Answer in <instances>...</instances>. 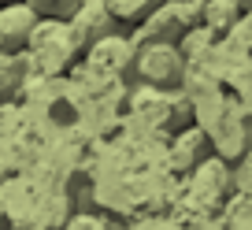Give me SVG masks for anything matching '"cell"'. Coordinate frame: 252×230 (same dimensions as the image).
Wrapping results in <instances>:
<instances>
[{"mask_svg": "<svg viewBox=\"0 0 252 230\" xmlns=\"http://www.w3.org/2000/svg\"><path fill=\"white\" fill-rule=\"evenodd\" d=\"M23 71H26V56L23 52H0V89L19 86Z\"/></svg>", "mask_w": 252, "mask_h": 230, "instance_id": "cell-9", "label": "cell"}, {"mask_svg": "<svg viewBox=\"0 0 252 230\" xmlns=\"http://www.w3.org/2000/svg\"><path fill=\"white\" fill-rule=\"evenodd\" d=\"M30 11H37L41 19H67L82 0H23Z\"/></svg>", "mask_w": 252, "mask_h": 230, "instance_id": "cell-10", "label": "cell"}, {"mask_svg": "<svg viewBox=\"0 0 252 230\" xmlns=\"http://www.w3.org/2000/svg\"><path fill=\"white\" fill-rule=\"evenodd\" d=\"M89 52V64L96 67V71H126V67L134 64V52L137 48L130 45V37H119V33H108V37L93 41V45L86 48Z\"/></svg>", "mask_w": 252, "mask_h": 230, "instance_id": "cell-6", "label": "cell"}, {"mask_svg": "<svg viewBox=\"0 0 252 230\" xmlns=\"http://www.w3.org/2000/svg\"><path fill=\"white\" fill-rule=\"evenodd\" d=\"M189 4H193V8H197V11H200V4H208V0H189Z\"/></svg>", "mask_w": 252, "mask_h": 230, "instance_id": "cell-15", "label": "cell"}, {"mask_svg": "<svg viewBox=\"0 0 252 230\" xmlns=\"http://www.w3.org/2000/svg\"><path fill=\"white\" fill-rule=\"evenodd\" d=\"M33 23H37V11H30L23 0L0 4V52H23Z\"/></svg>", "mask_w": 252, "mask_h": 230, "instance_id": "cell-5", "label": "cell"}, {"mask_svg": "<svg viewBox=\"0 0 252 230\" xmlns=\"http://www.w3.org/2000/svg\"><path fill=\"white\" fill-rule=\"evenodd\" d=\"M197 19L212 33H230L237 26V19H241V8H237L234 0H208V4H200Z\"/></svg>", "mask_w": 252, "mask_h": 230, "instance_id": "cell-7", "label": "cell"}, {"mask_svg": "<svg viewBox=\"0 0 252 230\" xmlns=\"http://www.w3.org/2000/svg\"><path fill=\"white\" fill-rule=\"evenodd\" d=\"M137 60V74H141L149 86H178L182 74H186V56L178 52V45H167V41H149L134 52Z\"/></svg>", "mask_w": 252, "mask_h": 230, "instance_id": "cell-3", "label": "cell"}, {"mask_svg": "<svg viewBox=\"0 0 252 230\" xmlns=\"http://www.w3.org/2000/svg\"><path fill=\"white\" fill-rule=\"evenodd\" d=\"M78 41H74V30L67 19H41L33 23L30 37H26V56H30V64L41 67V71L56 74L63 67L71 64L74 56H78Z\"/></svg>", "mask_w": 252, "mask_h": 230, "instance_id": "cell-1", "label": "cell"}, {"mask_svg": "<svg viewBox=\"0 0 252 230\" xmlns=\"http://www.w3.org/2000/svg\"><path fill=\"white\" fill-rule=\"evenodd\" d=\"M234 4H237L241 11H249V8H252V0H234Z\"/></svg>", "mask_w": 252, "mask_h": 230, "instance_id": "cell-14", "label": "cell"}, {"mask_svg": "<svg viewBox=\"0 0 252 230\" xmlns=\"http://www.w3.org/2000/svg\"><path fill=\"white\" fill-rule=\"evenodd\" d=\"M197 23H200V19H197V8H193L189 0H163V4H156V8L141 19V26H137V33L130 37V45L141 48V45H149V41H167V45H178V41L186 37Z\"/></svg>", "mask_w": 252, "mask_h": 230, "instance_id": "cell-2", "label": "cell"}, {"mask_svg": "<svg viewBox=\"0 0 252 230\" xmlns=\"http://www.w3.org/2000/svg\"><path fill=\"white\" fill-rule=\"evenodd\" d=\"M237 93H241V104H245V111H249V119H252V60L245 64V71L237 74Z\"/></svg>", "mask_w": 252, "mask_h": 230, "instance_id": "cell-11", "label": "cell"}, {"mask_svg": "<svg viewBox=\"0 0 252 230\" xmlns=\"http://www.w3.org/2000/svg\"><path fill=\"white\" fill-rule=\"evenodd\" d=\"M237 182H241V190H249V193H252V149L245 152L241 167H237Z\"/></svg>", "mask_w": 252, "mask_h": 230, "instance_id": "cell-13", "label": "cell"}, {"mask_svg": "<svg viewBox=\"0 0 252 230\" xmlns=\"http://www.w3.org/2000/svg\"><path fill=\"white\" fill-rule=\"evenodd\" d=\"M67 23H71V30H74L78 48H89L93 41L115 33V30H111V26H115V15L108 11V4H104V0H82L78 8L67 15Z\"/></svg>", "mask_w": 252, "mask_h": 230, "instance_id": "cell-4", "label": "cell"}, {"mask_svg": "<svg viewBox=\"0 0 252 230\" xmlns=\"http://www.w3.org/2000/svg\"><path fill=\"white\" fill-rule=\"evenodd\" d=\"M230 33H234V37L241 41L245 48H252V8H249V11H241V19H237V26H234Z\"/></svg>", "mask_w": 252, "mask_h": 230, "instance_id": "cell-12", "label": "cell"}, {"mask_svg": "<svg viewBox=\"0 0 252 230\" xmlns=\"http://www.w3.org/2000/svg\"><path fill=\"white\" fill-rule=\"evenodd\" d=\"M108 4V11L115 19H145L156 4H163V0H104Z\"/></svg>", "mask_w": 252, "mask_h": 230, "instance_id": "cell-8", "label": "cell"}]
</instances>
